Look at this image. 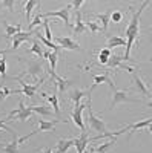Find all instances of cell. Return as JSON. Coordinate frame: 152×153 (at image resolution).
Instances as JSON below:
<instances>
[{
  "mask_svg": "<svg viewBox=\"0 0 152 153\" xmlns=\"http://www.w3.org/2000/svg\"><path fill=\"white\" fill-rule=\"evenodd\" d=\"M148 5H149V2H143L140 8L132 12V19H131V22L128 25V28H126V38H128V40H126V52L123 55L126 61L131 60V55H129L131 54V49H132V45L135 42V38L138 37V31H140V16H142L143 9Z\"/></svg>",
  "mask_w": 152,
  "mask_h": 153,
  "instance_id": "6da1fadb",
  "label": "cell"
},
{
  "mask_svg": "<svg viewBox=\"0 0 152 153\" xmlns=\"http://www.w3.org/2000/svg\"><path fill=\"white\" fill-rule=\"evenodd\" d=\"M32 117V110H31V107H26L25 106V103H23V100H20L19 101V109L17 110H12V112H9V115L5 118V123H8V121H26L28 118H31Z\"/></svg>",
  "mask_w": 152,
  "mask_h": 153,
  "instance_id": "7a4b0ae2",
  "label": "cell"
},
{
  "mask_svg": "<svg viewBox=\"0 0 152 153\" xmlns=\"http://www.w3.org/2000/svg\"><path fill=\"white\" fill-rule=\"evenodd\" d=\"M86 109H88V123H89V127H91L92 130L98 132L100 135L106 133V132H108V130H106V124H105V121H103V120H100L98 117H95V115H94L92 107H91V100L88 101Z\"/></svg>",
  "mask_w": 152,
  "mask_h": 153,
  "instance_id": "3957f363",
  "label": "cell"
},
{
  "mask_svg": "<svg viewBox=\"0 0 152 153\" xmlns=\"http://www.w3.org/2000/svg\"><path fill=\"white\" fill-rule=\"evenodd\" d=\"M134 101H137V100L132 98L128 91H118L117 87H112V101L109 104V110H112L120 103H134Z\"/></svg>",
  "mask_w": 152,
  "mask_h": 153,
  "instance_id": "277c9868",
  "label": "cell"
},
{
  "mask_svg": "<svg viewBox=\"0 0 152 153\" xmlns=\"http://www.w3.org/2000/svg\"><path fill=\"white\" fill-rule=\"evenodd\" d=\"M14 80L19 81V84L22 86V89H19V91H14V89H12V95H14V94H23V95H26L29 98H34L35 97V92H37V89H39V86L45 81V78H42L37 84H26L22 78H19V76H14Z\"/></svg>",
  "mask_w": 152,
  "mask_h": 153,
  "instance_id": "5b68a950",
  "label": "cell"
},
{
  "mask_svg": "<svg viewBox=\"0 0 152 153\" xmlns=\"http://www.w3.org/2000/svg\"><path fill=\"white\" fill-rule=\"evenodd\" d=\"M25 65H26V68H25V71L19 75L20 78L23 75H29L32 78H37V75H40L43 72V65L37 60H25Z\"/></svg>",
  "mask_w": 152,
  "mask_h": 153,
  "instance_id": "8992f818",
  "label": "cell"
},
{
  "mask_svg": "<svg viewBox=\"0 0 152 153\" xmlns=\"http://www.w3.org/2000/svg\"><path fill=\"white\" fill-rule=\"evenodd\" d=\"M72 8V5L71 3H68L65 8H61V9H58V11H49V12H45V14H40V17L43 19V17H58V19H61L63 22H65V25L69 28V9Z\"/></svg>",
  "mask_w": 152,
  "mask_h": 153,
  "instance_id": "52a82bcc",
  "label": "cell"
},
{
  "mask_svg": "<svg viewBox=\"0 0 152 153\" xmlns=\"http://www.w3.org/2000/svg\"><path fill=\"white\" fill-rule=\"evenodd\" d=\"M49 75H51V78L54 80V83H55V89H57L58 92H66L68 89L72 86V81H71V80L65 78V76L57 75L55 71H49Z\"/></svg>",
  "mask_w": 152,
  "mask_h": 153,
  "instance_id": "ba28073f",
  "label": "cell"
},
{
  "mask_svg": "<svg viewBox=\"0 0 152 153\" xmlns=\"http://www.w3.org/2000/svg\"><path fill=\"white\" fill-rule=\"evenodd\" d=\"M86 109V104H79V106H75L72 113H71V120L74 121V124H77L80 127V130L82 132H86V127H85V123H83V110Z\"/></svg>",
  "mask_w": 152,
  "mask_h": 153,
  "instance_id": "9c48e42d",
  "label": "cell"
},
{
  "mask_svg": "<svg viewBox=\"0 0 152 153\" xmlns=\"http://www.w3.org/2000/svg\"><path fill=\"white\" fill-rule=\"evenodd\" d=\"M55 42L57 45L60 46V49H69V51H82L80 45L72 40L71 37H57L55 38Z\"/></svg>",
  "mask_w": 152,
  "mask_h": 153,
  "instance_id": "30bf717a",
  "label": "cell"
},
{
  "mask_svg": "<svg viewBox=\"0 0 152 153\" xmlns=\"http://www.w3.org/2000/svg\"><path fill=\"white\" fill-rule=\"evenodd\" d=\"M34 35V31H28V32H17L14 37L11 38L12 40V48H11V51H16V49H19V46L22 45V43H25V42H31V37Z\"/></svg>",
  "mask_w": 152,
  "mask_h": 153,
  "instance_id": "8fae6325",
  "label": "cell"
},
{
  "mask_svg": "<svg viewBox=\"0 0 152 153\" xmlns=\"http://www.w3.org/2000/svg\"><path fill=\"white\" fill-rule=\"evenodd\" d=\"M85 95L91 97V91H89V92H86V89H75V87H74V89H71V91L68 92L69 100L74 101V107L80 104V100H82Z\"/></svg>",
  "mask_w": 152,
  "mask_h": 153,
  "instance_id": "7c38bea8",
  "label": "cell"
},
{
  "mask_svg": "<svg viewBox=\"0 0 152 153\" xmlns=\"http://www.w3.org/2000/svg\"><path fill=\"white\" fill-rule=\"evenodd\" d=\"M60 123V120H39L37 124H39V129H35L37 133L40 132H48V130H54V127Z\"/></svg>",
  "mask_w": 152,
  "mask_h": 153,
  "instance_id": "4fadbf2b",
  "label": "cell"
},
{
  "mask_svg": "<svg viewBox=\"0 0 152 153\" xmlns=\"http://www.w3.org/2000/svg\"><path fill=\"white\" fill-rule=\"evenodd\" d=\"M12 141L8 143V144H2L0 143V149H2L5 153H19V138H17V133L12 132Z\"/></svg>",
  "mask_w": 152,
  "mask_h": 153,
  "instance_id": "5bb4252c",
  "label": "cell"
},
{
  "mask_svg": "<svg viewBox=\"0 0 152 153\" xmlns=\"http://www.w3.org/2000/svg\"><path fill=\"white\" fill-rule=\"evenodd\" d=\"M89 143H91V139H89V136H88L86 132H82L80 138H74V146H75V149H77V153H83L86 150V146Z\"/></svg>",
  "mask_w": 152,
  "mask_h": 153,
  "instance_id": "9a60e30c",
  "label": "cell"
},
{
  "mask_svg": "<svg viewBox=\"0 0 152 153\" xmlns=\"http://www.w3.org/2000/svg\"><path fill=\"white\" fill-rule=\"evenodd\" d=\"M31 110L32 112H35V113H39V115H42V117H45V118H48V120H51V117H54V110H52V107H51V104H43V106H31Z\"/></svg>",
  "mask_w": 152,
  "mask_h": 153,
  "instance_id": "2e32d148",
  "label": "cell"
},
{
  "mask_svg": "<svg viewBox=\"0 0 152 153\" xmlns=\"http://www.w3.org/2000/svg\"><path fill=\"white\" fill-rule=\"evenodd\" d=\"M3 26H5V38L6 40H11L12 37H14L17 32H22V25L19 23V25H9L6 20H3Z\"/></svg>",
  "mask_w": 152,
  "mask_h": 153,
  "instance_id": "e0dca14e",
  "label": "cell"
},
{
  "mask_svg": "<svg viewBox=\"0 0 152 153\" xmlns=\"http://www.w3.org/2000/svg\"><path fill=\"white\" fill-rule=\"evenodd\" d=\"M74 146V139H66V138H60L55 146V153H68V150Z\"/></svg>",
  "mask_w": 152,
  "mask_h": 153,
  "instance_id": "ac0fdd59",
  "label": "cell"
},
{
  "mask_svg": "<svg viewBox=\"0 0 152 153\" xmlns=\"http://www.w3.org/2000/svg\"><path fill=\"white\" fill-rule=\"evenodd\" d=\"M123 60H124L123 54H111V57H109V60L106 63V66H103V68H106V69H115V68H118L123 63Z\"/></svg>",
  "mask_w": 152,
  "mask_h": 153,
  "instance_id": "d6986e66",
  "label": "cell"
},
{
  "mask_svg": "<svg viewBox=\"0 0 152 153\" xmlns=\"http://www.w3.org/2000/svg\"><path fill=\"white\" fill-rule=\"evenodd\" d=\"M42 97H45L48 100V103L51 104V107H52L54 113H55V117H58L60 115V106H58V95L54 94V95H48V94H42Z\"/></svg>",
  "mask_w": 152,
  "mask_h": 153,
  "instance_id": "ffe728a7",
  "label": "cell"
},
{
  "mask_svg": "<svg viewBox=\"0 0 152 153\" xmlns=\"http://www.w3.org/2000/svg\"><path fill=\"white\" fill-rule=\"evenodd\" d=\"M132 75H134V84H135V87L138 89V92H142L143 95L149 97V95H151V94H149V89L146 87V84H145L143 80L140 78V75H138L137 72H132Z\"/></svg>",
  "mask_w": 152,
  "mask_h": 153,
  "instance_id": "44dd1931",
  "label": "cell"
},
{
  "mask_svg": "<svg viewBox=\"0 0 152 153\" xmlns=\"http://www.w3.org/2000/svg\"><path fill=\"white\" fill-rule=\"evenodd\" d=\"M111 9H108L106 12H103V14H97L95 19H97V23H101V29H103V32L108 29V25L111 22Z\"/></svg>",
  "mask_w": 152,
  "mask_h": 153,
  "instance_id": "7402d4cb",
  "label": "cell"
},
{
  "mask_svg": "<svg viewBox=\"0 0 152 153\" xmlns=\"http://www.w3.org/2000/svg\"><path fill=\"white\" fill-rule=\"evenodd\" d=\"M115 143H117L115 136L108 138V141H106V143H103V144H98L95 149H92V152H97V153H106V152H108L112 146H115Z\"/></svg>",
  "mask_w": 152,
  "mask_h": 153,
  "instance_id": "603a6c76",
  "label": "cell"
},
{
  "mask_svg": "<svg viewBox=\"0 0 152 153\" xmlns=\"http://www.w3.org/2000/svg\"><path fill=\"white\" fill-rule=\"evenodd\" d=\"M92 80H94V86L101 84V83H106L111 89L115 87V84H114V81L111 80V76H109L108 74H103V75H92Z\"/></svg>",
  "mask_w": 152,
  "mask_h": 153,
  "instance_id": "cb8c5ba5",
  "label": "cell"
},
{
  "mask_svg": "<svg viewBox=\"0 0 152 153\" xmlns=\"http://www.w3.org/2000/svg\"><path fill=\"white\" fill-rule=\"evenodd\" d=\"M123 48L126 46V40L123 37H118V35H114V37H109L108 38V49L112 51V48Z\"/></svg>",
  "mask_w": 152,
  "mask_h": 153,
  "instance_id": "d4e9b609",
  "label": "cell"
},
{
  "mask_svg": "<svg viewBox=\"0 0 152 153\" xmlns=\"http://www.w3.org/2000/svg\"><path fill=\"white\" fill-rule=\"evenodd\" d=\"M85 31H86V26H85V23L82 20V12H77V14H75V26L72 28V32L75 35H79Z\"/></svg>",
  "mask_w": 152,
  "mask_h": 153,
  "instance_id": "484cf974",
  "label": "cell"
},
{
  "mask_svg": "<svg viewBox=\"0 0 152 153\" xmlns=\"http://www.w3.org/2000/svg\"><path fill=\"white\" fill-rule=\"evenodd\" d=\"M111 54H112V51L111 49H108V48H103L98 52V65L103 68V66H106V63H108V60H109V57H111Z\"/></svg>",
  "mask_w": 152,
  "mask_h": 153,
  "instance_id": "4316f807",
  "label": "cell"
},
{
  "mask_svg": "<svg viewBox=\"0 0 152 153\" xmlns=\"http://www.w3.org/2000/svg\"><path fill=\"white\" fill-rule=\"evenodd\" d=\"M40 2H35V0H28V2H23L25 11H26V22H31V12L35 6H39Z\"/></svg>",
  "mask_w": 152,
  "mask_h": 153,
  "instance_id": "83f0119b",
  "label": "cell"
},
{
  "mask_svg": "<svg viewBox=\"0 0 152 153\" xmlns=\"http://www.w3.org/2000/svg\"><path fill=\"white\" fill-rule=\"evenodd\" d=\"M32 43V46L28 49V52H31V54H37L39 57H43V49H42V45H40V42H37V38L34 42H31Z\"/></svg>",
  "mask_w": 152,
  "mask_h": 153,
  "instance_id": "f1b7e54d",
  "label": "cell"
},
{
  "mask_svg": "<svg viewBox=\"0 0 152 153\" xmlns=\"http://www.w3.org/2000/svg\"><path fill=\"white\" fill-rule=\"evenodd\" d=\"M58 55H60V52H55V51H49L48 60H49V63H51V71H55V68H57V60H58Z\"/></svg>",
  "mask_w": 152,
  "mask_h": 153,
  "instance_id": "f546056e",
  "label": "cell"
},
{
  "mask_svg": "<svg viewBox=\"0 0 152 153\" xmlns=\"http://www.w3.org/2000/svg\"><path fill=\"white\" fill-rule=\"evenodd\" d=\"M14 5L16 2L14 0H3V2H0V11H3V9H8L9 12H14Z\"/></svg>",
  "mask_w": 152,
  "mask_h": 153,
  "instance_id": "4dcf8cb0",
  "label": "cell"
},
{
  "mask_svg": "<svg viewBox=\"0 0 152 153\" xmlns=\"http://www.w3.org/2000/svg\"><path fill=\"white\" fill-rule=\"evenodd\" d=\"M0 76L6 80V57L0 58Z\"/></svg>",
  "mask_w": 152,
  "mask_h": 153,
  "instance_id": "1f68e13d",
  "label": "cell"
},
{
  "mask_svg": "<svg viewBox=\"0 0 152 153\" xmlns=\"http://www.w3.org/2000/svg\"><path fill=\"white\" fill-rule=\"evenodd\" d=\"M43 26H45V38H46V40L48 42H51V40H52V35H51V29H49V22H48V19H45L43 20Z\"/></svg>",
  "mask_w": 152,
  "mask_h": 153,
  "instance_id": "d6a6232c",
  "label": "cell"
},
{
  "mask_svg": "<svg viewBox=\"0 0 152 153\" xmlns=\"http://www.w3.org/2000/svg\"><path fill=\"white\" fill-rule=\"evenodd\" d=\"M111 20L114 22V23H120L121 20H123V14L120 11H112L111 12Z\"/></svg>",
  "mask_w": 152,
  "mask_h": 153,
  "instance_id": "836d02e7",
  "label": "cell"
},
{
  "mask_svg": "<svg viewBox=\"0 0 152 153\" xmlns=\"http://www.w3.org/2000/svg\"><path fill=\"white\" fill-rule=\"evenodd\" d=\"M85 26H86V29H89L92 34H95L98 31V23L97 22H86Z\"/></svg>",
  "mask_w": 152,
  "mask_h": 153,
  "instance_id": "e575fe53",
  "label": "cell"
},
{
  "mask_svg": "<svg viewBox=\"0 0 152 153\" xmlns=\"http://www.w3.org/2000/svg\"><path fill=\"white\" fill-rule=\"evenodd\" d=\"M8 95H12V89H8V87H2V89H0V101H3Z\"/></svg>",
  "mask_w": 152,
  "mask_h": 153,
  "instance_id": "d590c367",
  "label": "cell"
},
{
  "mask_svg": "<svg viewBox=\"0 0 152 153\" xmlns=\"http://www.w3.org/2000/svg\"><path fill=\"white\" fill-rule=\"evenodd\" d=\"M40 23H43V20H42V17H40V14H37L35 17H34V20L29 23V29H32V28H35V26H39Z\"/></svg>",
  "mask_w": 152,
  "mask_h": 153,
  "instance_id": "8d00e7d4",
  "label": "cell"
},
{
  "mask_svg": "<svg viewBox=\"0 0 152 153\" xmlns=\"http://www.w3.org/2000/svg\"><path fill=\"white\" fill-rule=\"evenodd\" d=\"M0 129H3V130H6V132H9V133L14 132V130L11 129V127H8V126L5 124V118H3V120H0Z\"/></svg>",
  "mask_w": 152,
  "mask_h": 153,
  "instance_id": "74e56055",
  "label": "cell"
},
{
  "mask_svg": "<svg viewBox=\"0 0 152 153\" xmlns=\"http://www.w3.org/2000/svg\"><path fill=\"white\" fill-rule=\"evenodd\" d=\"M83 3H85V0H77V2H74V3H71V5L74 6V9H79Z\"/></svg>",
  "mask_w": 152,
  "mask_h": 153,
  "instance_id": "f35d334b",
  "label": "cell"
},
{
  "mask_svg": "<svg viewBox=\"0 0 152 153\" xmlns=\"http://www.w3.org/2000/svg\"><path fill=\"white\" fill-rule=\"evenodd\" d=\"M42 153H52V150H51L49 147H45V149L42 150Z\"/></svg>",
  "mask_w": 152,
  "mask_h": 153,
  "instance_id": "ab89813d",
  "label": "cell"
}]
</instances>
